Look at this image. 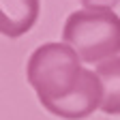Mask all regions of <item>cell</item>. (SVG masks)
<instances>
[{
  "instance_id": "obj_1",
  "label": "cell",
  "mask_w": 120,
  "mask_h": 120,
  "mask_svg": "<svg viewBox=\"0 0 120 120\" xmlns=\"http://www.w3.org/2000/svg\"><path fill=\"white\" fill-rule=\"evenodd\" d=\"M62 41L82 62L101 64L120 52V17L114 9H79L67 17Z\"/></svg>"
},
{
  "instance_id": "obj_2",
  "label": "cell",
  "mask_w": 120,
  "mask_h": 120,
  "mask_svg": "<svg viewBox=\"0 0 120 120\" xmlns=\"http://www.w3.org/2000/svg\"><path fill=\"white\" fill-rule=\"evenodd\" d=\"M82 60L67 43H45L28 60V84L37 90L41 103L60 101L75 92L82 79Z\"/></svg>"
},
{
  "instance_id": "obj_3",
  "label": "cell",
  "mask_w": 120,
  "mask_h": 120,
  "mask_svg": "<svg viewBox=\"0 0 120 120\" xmlns=\"http://www.w3.org/2000/svg\"><path fill=\"white\" fill-rule=\"evenodd\" d=\"M101 103H103V84L99 79V75L97 71L84 69L79 86L75 88L73 94L60 101H45L41 105L54 116L67 118V120H82L90 116L97 107H101Z\"/></svg>"
},
{
  "instance_id": "obj_4",
  "label": "cell",
  "mask_w": 120,
  "mask_h": 120,
  "mask_svg": "<svg viewBox=\"0 0 120 120\" xmlns=\"http://www.w3.org/2000/svg\"><path fill=\"white\" fill-rule=\"evenodd\" d=\"M39 0H0V30L9 39L26 34L37 24Z\"/></svg>"
},
{
  "instance_id": "obj_5",
  "label": "cell",
  "mask_w": 120,
  "mask_h": 120,
  "mask_svg": "<svg viewBox=\"0 0 120 120\" xmlns=\"http://www.w3.org/2000/svg\"><path fill=\"white\" fill-rule=\"evenodd\" d=\"M97 75L103 84V103L105 114H120V58L105 60L97 67Z\"/></svg>"
},
{
  "instance_id": "obj_6",
  "label": "cell",
  "mask_w": 120,
  "mask_h": 120,
  "mask_svg": "<svg viewBox=\"0 0 120 120\" xmlns=\"http://www.w3.org/2000/svg\"><path fill=\"white\" fill-rule=\"evenodd\" d=\"M86 9H114L118 0H79Z\"/></svg>"
}]
</instances>
